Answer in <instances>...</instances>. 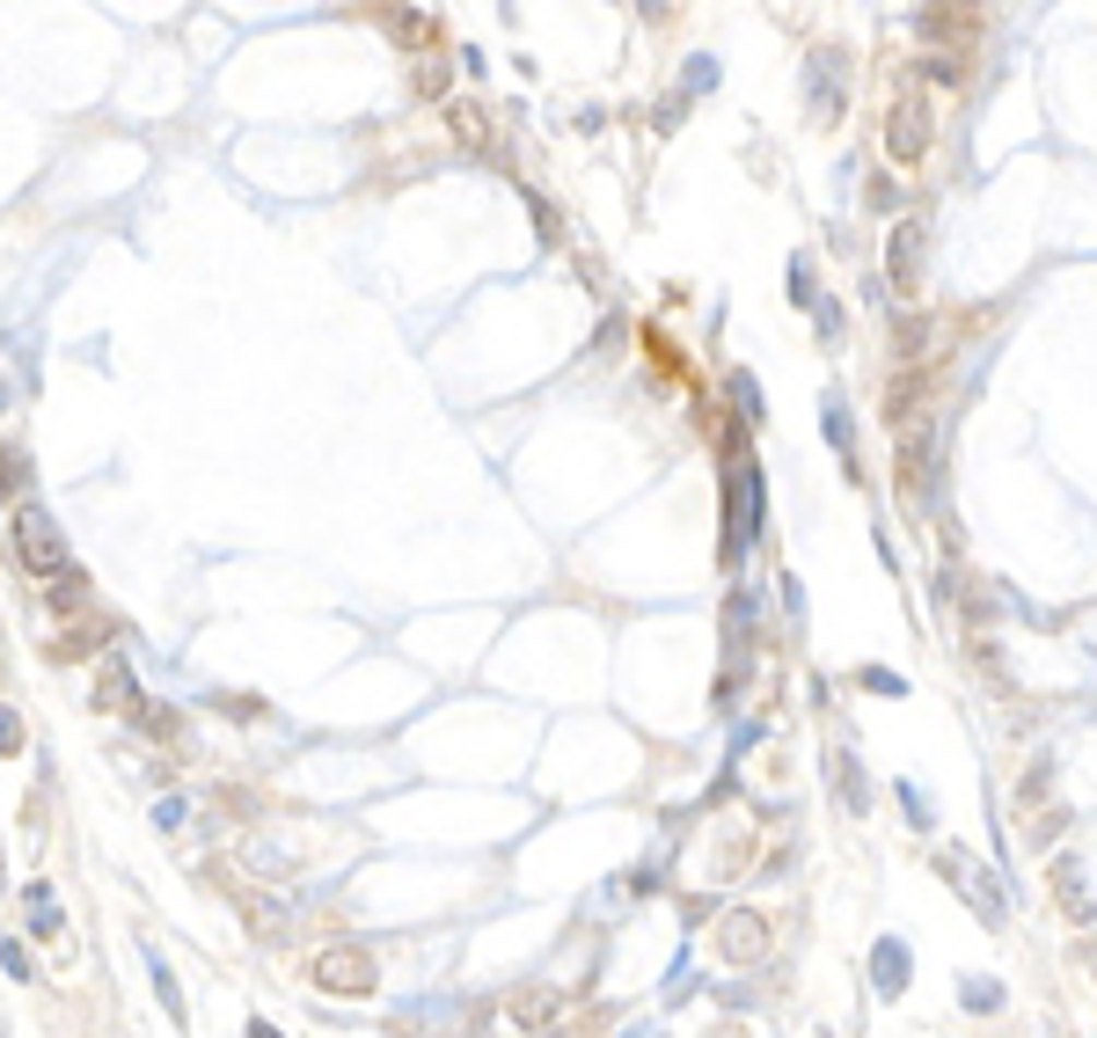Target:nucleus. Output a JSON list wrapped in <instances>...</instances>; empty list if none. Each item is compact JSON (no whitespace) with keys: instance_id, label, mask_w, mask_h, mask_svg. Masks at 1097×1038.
I'll list each match as a JSON object with an SVG mask.
<instances>
[{"instance_id":"4468645a","label":"nucleus","mask_w":1097,"mask_h":1038,"mask_svg":"<svg viewBox=\"0 0 1097 1038\" xmlns=\"http://www.w3.org/2000/svg\"><path fill=\"white\" fill-rule=\"evenodd\" d=\"M59 929V899H51V885H29V936H51Z\"/></svg>"},{"instance_id":"423d86ee","label":"nucleus","mask_w":1097,"mask_h":1038,"mask_svg":"<svg viewBox=\"0 0 1097 1038\" xmlns=\"http://www.w3.org/2000/svg\"><path fill=\"white\" fill-rule=\"evenodd\" d=\"M885 140H893V154H901V162H922V154H929V96H901V103H893Z\"/></svg>"},{"instance_id":"6ab92c4d","label":"nucleus","mask_w":1097,"mask_h":1038,"mask_svg":"<svg viewBox=\"0 0 1097 1038\" xmlns=\"http://www.w3.org/2000/svg\"><path fill=\"white\" fill-rule=\"evenodd\" d=\"M893 797H901V812H907V826H929V797L915 790V783H893Z\"/></svg>"},{"instance_id":"7ed1b4c3","label":"nucleus","mask_w":1097,"mask_h":1038,"mask_svg":"<svg viewBox=\"0 0 1097 1038\" xmlns=\"http://www.w3.org/2000/svg\"><path fill=\"white\" fill-rule=\"evenodd\" d=\"M937 870H944L951 885L974 899V915L988 921V929H1002V921H1010V893H1002V878H988V870H980L966 848H944V856H937Z\"/></svg>"},{"instance_id":"a211bd4d","label":"nucleus","mask_w":1097,"mask_h":1038,"mask_svg":"<svg viewBox=\"0 0 1097 1038\" xmlns=\"http://www.w3.org/2000/svg\"><path fill=\"white\" fill-rule=\"evenodd\" d=\"M856 688H871V695H907V680L885 673V666H863V673H856Z\"/></svg>"},{"instance_id":"b1692460","label":"nucleus","mask_w":1097,"mask_h":1038,"mask_svg":"<svg viewBox=\"0 0 1097 1038\" xmlns=\"http://www.w3.org/2000/svg\"><path fill=\"white\" fill-rule=\"evenodd\" d=\"M790 300H798V308H812V278H804V264H790Z\"/></svg>"},{"instance_id":"412c9836","label":"nucleus","mask_w":1097,"mask_h":1038,"mask_svg":"<svg viewBox=\"0 0 1097 1038\" xmlns=\"http://www.w3.org/2000/svg\"><path fill=\"white\" fill-rule=\"evenodd\" d=\"M812 322H820V337H842V308H834V300H812Z\"/></svg>"},{"instance_id":"f03ea898","label":"nucleus","mask_w":1097,"mask_h":1038,"mask_svg":"<svg viewBox=\"0 0 1097 1038\" xmlns=\"http://www.w3.org/2000/svg\"><path fill=\"white\" fill-rule=\"evenodd\" d=\"M308 980H315L322 994H373L381 988V966H373V951H359V943H330V951H315Z\"/></svg>"},{"instance_id":"9d476101","label":"nucleus","mask_w":1097,"mask_h":1038,"mask_svg":"<svg viewBox=\"0 0 1097 1038\" xmlns=\"http://www.w3.org/2000/svg\"><path fill=\"white\" fill-rule=\"evenodd\" d=\"M871 988L885 994V1002L907 988V943H901V936H878V951H871Z\"/></svg>"},{"instance_id":"393cba45","label":"nucleus","mask_w":1097,"mask_h":1038,"mask_svg":"<svg viewBox=\"0 0 1097 1038\" xmlns=\"http://www.w3.org/2000/svg\"><path fill=\"white\" fill-rule=\"evenodd\" d=\"M717 1038H747V1024H717Z\"/></svg>"},{"instance_id":"20e7f679","label":"nucleus","mask_w":1097,"mask_h":1038,"mask_svg":"<svg viewBox=\"0 0 1097 1038\" xmlns=\"http://www.w3.org/2000/svg\"><path fill=\"white\" fill-rule=\"evenodd\" d=\"M768 936H776V929H768L761 907H731L725 929H717V951H725L731 966H754V958H768Z\"/></svg>"},{"instance_id":"f257e3e1","label":"nucleus","mask_w":1097,"mask_h":1038,"mask_svg":"<svg viewBox=\"0 0 1097 1038\" xmlns=\"http://www.w3.org/2000/svg\"><path fill=\"white\" fill-rule=\"evenodd\" d=\"M8 534H15V563H23L29 578H59V571H67V534H59V520H51L45 505H15Z\"/></svg>"},{"instance_id":"9b49d317","label":"nucleus","mask_w":1097,"mask_h":1038,"mask_svg":"<svg viewBox=\"0 0 1097 1038\" xmlns=\"http://www.w3.org/2000/svg\"><path fill=\"white\" fill-rule=\"evenodd\" d=\"M820 417H827L834 454H842V461H856V417H849V395H842V387H820Z\"/></svg>"},{"instance_id":"39448f33","label":"nucleus","mask_w":1097,"mask_h":1038,"mask_svg":"<svg viewBox=\"0 0 1097 1038\" xmlns=\"http://www.w3.org/2000/svg\"><path fill=\"white\" fill-rule=\"evenodd\" d=\"M922 256H929V219H901L893 227V249H885V278L901 293L922 286Z\"/></svg>"},{"instance_id":"f8f14e48","label":"nucleus","mask_w":1097,"mask_h":1038,"mask_svg":"<svg viewBox=\"0 0 1097 1038\" xmlns=\"http://www.w3.org/2000/svg\"><path fill=\"white\" fill-rule=\"evenodd\" d=\"M834 783H842V804H849V812H871V783H863L849 747H834Z\"/></svg>"},{"instance_id":"a878e982","label":"nucleus","mask_w":1097,"mask_h":1038,"mask_svg":"<svg viewBox=\"0 0 1097 1038\" xmlns=\"http://www.w3.org/2000/svg\"><path fill=\"white\" fill-rule=\"evenodd\" d=\"M249 1038H278V1031H271V1024H249Z\"/></svg>"},{"instance_id":"bb28decb","label":"nucleus","mask_w":1097,"mask_h":1038,"mask_svg":"<svg viewBox=\"0 0 1097 1038\" xmlns=\"http://www.w3.org/2000/svg\"><path fill=\"white\" fill-rule=\"evenodd\" d=\"M0 410H8V387H0Z\"/></svg>"},{"instance_id":"2eb2a0df","label":"nucleus","mask_w":1097,"mask_h":1038,"mask_svg":"<svg viewBox=\"0 0 1097 1038\" xmlns=\"http://www.w3.org/2000/svg\"><path fill=\"white\" fill-rule=\"evenodd\" d=\"M103 644V622H88V629H73V636H51V658H81V652H96Z\"/></svg>"},{"instance_id":"aec40b11","label":"nucleus","mask_w":1097,"mask_h":1038,"mask_svg":"<svg viewBox=\"0 0 1097 1038\" xmlns=\"http://www.w3.org/2000/svg\"><path fill=\"white\" fill-rule=\"evenodd\" d=\"M395 29H403V45H432V15H395Z\"/></svg>"},{"instance_id":"ddd939ff","label":"nucleus","mask_w":1097,"mask_h":1038,"mask_svg":"<svg viewBox=\"0 0 1097 1038\" xmlns=\"http://www.w3.org/2000/svg\"><path fill=\"white\" fill-rule=\"evenodd\" d=\"M140 731L154 747H183V717H176L169 702H140Z\"/></svg>"},{"instance_id":"0eeeda50","label":"nucleus","mask_w":1097,"mask_h":1038,"mask_svg":"<svg viewBox=\"0 0 1097 1038\" xmlns=\"http://www.w3.org/2000/svg\"><path fill=\"white\" fill-rule=\"evenodd\" d=\"M557 1016H563L557 988H512L505 994V1024L512 1031H557Z\"/></svg>"},{"instance_id":"cd10ccee","label":"nucleus","mask_w":1097,"mask_h":1038,"mask_svg":"<svg viewBox=\"0 0 1097 1038\" xmlns=\"http://www.w3.org/2000/svg\"><path fill=\"white\" fill-rule=\"evenodd\" d=\"M1090 966H1097V958H1090Z\"/></svg>"},{"instance_id":"f3484780","label":"nucleus","mask_w":1097,"mask_h":1038,"mask_svg":"<svg viewBox=\"0 0 1097 1038\" xmlns=\"http://www.w3.org/2000/svg\"><path fill=\"white\" fill-rule=\"evenodd\" d=\"M958 1002H966V1010H1002V980H966Z\"/></svg>"},{"instance_id":"6e6552de","label":"nucleus","mask_w":1097,"mask_h":1038,"mask_svg":"<svg viewBox=\"0 0 1097 1038\" xmlns=\"http://www.w3.org/2000/svg\"><path fill=\"white\" fill-rule=\"evenodd\" d=\"M842 73H849V59H842V51H812V118H820V124H834V118H842Z\"/></svg>"},{"instance_id":"4be33fe9","label":"nucleus","mask_w":1097,"mask_h":1038,"mask_svg":"<svg viewBox=\"0 0 1097 1038\" xmlns=\"http://www.w3.org/2000/svg\"><path fill=\"white\" fill-rule=\"evenodd\" d=\"M0 753H23V717L15 709H0Z\"/></svg>"},{"instance_id":"5701e85b","label":"nucleus","mask_w":1097,"mask_h":1038,"mask_svg":"<svg viewBox=\"0 0 1097 1038\" xmlns=\"http://www.w3.org/2000/svg\"><path fill=\"white\" fill-rule=\"evenodd\" d=\"M454 132H462V140H476V146H484V118H476L468 103H462V110H454Z\"/></svg>"},{"instance_id":"dca6fc26","label":"nucleus","mask_w":1097,"mask_h":1038,"mask_svg":"<svg viewBox=\"0 0 1097 1038\" xmlns=\"http://www.w3.org/2000/svg\"><path fill=\"white\" fill-rule=\"evenodd\" d=\"M96 702H103V709H110V702H132V673H124L118 658L103 666V688H96Z\"/></svg>"},{"instance_id":"1a4fd4ad","label":"nucleus","mask_w":1097,"mask_h":1038,"mask_svg":"<svg viewBox=\"0 0 1097 1038\" xmlns=\"http://www.w3.org/2000/svg\"><path fill=\"white\" fill-rule=\"evenodd\" d=\"M1053 893H1061V915L1083 929V921H1097V907H1090V893H1083V863L1075 856H1053Z\"/></svg>"}]
</instances>
